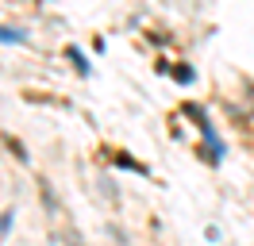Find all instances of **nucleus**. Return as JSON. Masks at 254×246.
<instances>
[{
  "label": "nucleus",
  "instance_id": "1",
  "mask_svg": "<svg viewBox=\"0 0 254 246\" xmlns=\"http://www.w3.org/2000/svg\"><path fill=\"white\" fill-rule=\"evenodd\" d=\"M0 39H4V43H23V35L12 31V27H0Z\"/></svg>",
  "mask_w": 254,
  "mask_h": 246
}]
</instances>
